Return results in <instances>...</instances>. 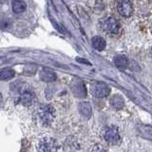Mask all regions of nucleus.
<instances>
[{
    "instance_id": "obj_12",
    "label": "nucleus",
    "mask_w": 152,
    "mask_h": 152,
    "mask_svg": "<svg viewBox=\"0 0 152 152\" xmlns=\"http://www.w3.org/2000/svg\"><path fill=\"white\" fill-rule=\"evenodd\" d=\"M12 8L13 12L15 13H22L23 12L26 11L27 4L23 0H13L12 4Z\"/></svg>"
},
{
    "instance_id": "obj_9",
    "label": "nucleus",
    "mask_w": 152,
    "mask_h": 152,
    "mask_svg": "<svg viewBox=\"0 0 152 152\" xmlns=\"http://www.w3.org/2000/svg\"><path fill=\"white\" fill-rule=\"evenodd\" d=\"M110 106L115 109H121L125 107V99L122 95H113L110 99Z\"/></svg>"
},
{
    "instance_id": "obj_16",
    "label": "nucleus",
    "mask_w": 152,
    "mask_h": 152,
    "mask_svg": "<svg viewBox=\"0 0 152 152\" xmlns=\"http://www.w3.org/2000/svg\"><path fill=\"white\" fill-rule=\"evenodd\" d=\"M1 104H2V94L0 93V107H1Z\"/></svg>"
},
{
    "instance_id": "obj_7",
    "label": "nucleus",
    "mask_w": 152,
    "mask_h": 152,
    "mask_svg": "<svg viewBox=\"0 0 152 152\" xmlns=\"http://www.w3.org/2000/svg\"><path fill=\"white\" fill-rule=\"evenodd\" d=\"M38 149L40 151H53L58 149V147H57L55 140H52L50 138H45L40 141Z\"/></svg>"
},
{
    "instance_id": "obj_1",
    "label": "nucleus",
    "mask_w": 152,
    "mask_h": 152,
    "mask_svg": "<svg viewBox=\"0 0 152 152\" xmlns=\"http://www.w3.org/2000/svg\"><path fill=\"white\" fill-rule=\"evenodd\" d=\"M99 25L101 30L107 35L116 36L121 32V24L116 18L112 16L103 17L99 20Z\"/></svg>"
},
{
    "instance_id": "obj_3",
    "label": "nucleus",
    "mask_w": 152,
    "mask_h": 152,
    "mask_svg": "<svg viewBox=\"0 0 152 152\" xmlns=\"http://www.w3.org/2000/svg\"><path fill=\"white\" fill-rule=\"evenodd\" d=\"M91 93L97 98H104L110 93V88L103 82H94L90 86Z\"/></svg>"
},
{
    "instance_id": "obj_5",
    "label": "nucleus",
    "mask_w": 152,
    "mask_h": 152,
    "mask_svg": "<svg viewBox=\"0 0 152 152\" xmlns=\"http://www.w3.org/2000/svg\"><path fill=\"white\" fill-rule=\"evenodd\" d=\"M117 11L124 17H129L133 13V6L129 0H118Z\"/></svg>"
},
{
    "instance_id": "obj_6",
    "label": "nucleus",
    "mask_w": 152,
    "mask_h": 152,
    "mask_svg": "<svg viewBox=\"0 0 152 152\" xmlns=\"http://www.w3.org/2000/svg\"><path fill=\"white\" fill-rule=\"evenodd\" d=\"M35 99L34 92L31 89H25L21 92L20 96H19V104H21L24 107H30L33 104Z\"/></svg>"
},
{
    "instance_id": "obj_13",
    "label": "nucleus",
    "mask_w": 152,
    "mask_h": 152,
    "mask_svg": "<svg viewBox=\"0 0 152 152\" xmlns=\"http://www.w3.org/2000/svg\"><path fill=\"white\" fill-rule=\"evenodd\" d=\"M114 64L119 69H126L128 66V60L125 55H117L114 58Z\"/></svg>"
},
{
    "instance_id": "obj_10",
    "label": "nucleus",
    "mask_w": 152,
    "mask_h": 152,
    "mask_svg": "<svg viewBox=\"0 0 152 152\" xmlns=\"http://www.w3.org/2000/svg\"><path fill=\"white\" fill-rule=\"evenodd\" d=\"M91 45L96 50L101 51L104 50V48L107 46V42L101 36H94L91 39Z\"/></svg>"
},
{
    "instance_id": "obj_8",
    "label": "nucleus",
    "mask_w": 152,
    "mask_h": 152,
    "mask_svg": "<svg viewBox=\"0 0 152 152\" xmlns=\"http://www.w3.org/2000/svg\"><path fill=\"white\" fill-rule=\"evenodd\" d=\"M40 78L42 81H44L46 83H52L57 79V74L55 73V71H53L50 69L44 68L40 70Z\"/></svg>"
},
{
    "instance_id": "obj_11",
    "label": "nucleus",
    "mask_w": 152,
    "mask_h": 152,
    "mask_svg": "<svg viewBox=\"0 0 152 152\" xmlns=\"http://www.w3.org/2000/svg\"><path fill=\"white\" fill-rule=\"evenodd\" d=\"M79 110L80 113L86 118H90L91 117V114H92V108L90 104L88 102H82L80 103L79 104Z\"/></svg>"
},
{
    "instance_id": "obj_2",
    "label": "nucleus",
    "mask_w": 152,
    "mask_h": 152,
    "mask_svg": "<svg viewBox=\"0 0 152 152\" xmlns=\"http://www.w3.org/2000/svg\"><path fill=\"white\" fill-rule=\"evenodd\" d=\"M38 119L43 126H50L55 118V109L50 104L43 106L37 112Z\"/></svg>"
},
{
    "instance_id": "obj_17",
    "label": "nucleus",
    "mask_w": 152,
    "mask_h": 152,
    "mask_svg": "<svg viewBox=\"0 0 152 152\" xmlns=\"http://www.w3.org/2000/svg\"><path fill=\"white\" fill-rule=\"evenodd\" d=\"M6 2V0H0V4H3Z\"/></svg>"
},
{
    "instance_id": "obj_14",
    "label": "nucleus",
    "mask_w": 152,
    "mask_h": 152,
    "mask_svg": "<svg viewBox=\"0 0 152 152\" xmlns=\"http://www.w3.org/2000/svg\"><path fill=\"white\" fill-rule=\"evenodd\" d=\"M15 75V71L13 69L7 68V69H4L0 71V80L5 81V80H10L14 77Z\"/></svg>"
},
{
    "instance_id": "obj_4",
    "label": "nucleus",
    "mask_w": 152,
    "mask_h": 152,
    "mask_svg": "<svg viewBox=\"0 0 152 152\" xmlns=\"http://www.w3.org/2000/svg\"><path fill=\"white\" fill-rule=\"evenodd\" d=\"M104 140L111 145H118L121 142L122 139L119 134V131L117 127L115 126H109L104 131Z\"/></svg>"
},
{
    "instance_id": "obj_15",
    "label": "nucleus",
    "mask_w": 152,
    "mask_h": 152,
    "mask_svg": "<svg viewBox=\"0 0 152 152\" xmlns=\"http://www.w3.org/2000/svg\"><path fill=\"white\" fill-rule=\"evenodd\" d=\"M88 6L90 7V9H92L94 12H96V9L100 12L104 9V3L102 0H89Z\"/></svg>"
}]
</instances>
